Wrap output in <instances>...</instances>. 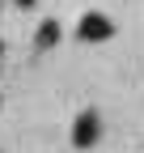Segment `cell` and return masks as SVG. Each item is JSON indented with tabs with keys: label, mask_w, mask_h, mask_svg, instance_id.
Segmentation results:
<instances>
[{
	"label": "cell",
	"mask_w": 144,
	"mask_h": 153,
	"mask_svg": "<svg viewBox=\"0 0 144 153\" xmlns=\"http://www.w3.org/2000/svg\"><path fill=\"white\" fill-rule=\"evenodd\" d=\"M17 4H21V9H30V4H34V0H17Z\"/></svg>",
	"instance_id": "4"
},
{
	"label": "cell",
	"mask_w": 144,
	"mask_h": 153,
	"mask_svg": "<svg viewBox=\"0 0 144 153\" xmlns=\"http://www.w3.org/2000/svg\"><path fill=\"white\" fill-rule=\"evenodd\" d=\"M55 43H60V22H43L38 26V51L55 47Z\"/></svg>",
	"instance_id": "3"
},
{
	"label": "cell",
	"mask_w": 144,
	"mask_h": 153,
	"mask_svg": "<svg viewBox=\"0 0 144 153\" xmlns=\"http://www.w3.org/2000/svg\"><path fill=\"white\" fill-rule=\"evenodd\" d=\"M110 34H115V26H110L106 13H85L81 26H76V38H81V43H106Z\"/></svg>",
	"instance_id": "1"
},
{
	"label": "cell",
	"mask_w": 144,
	"mask_h": 153,
	"mask_svg": "<svg viewBox=\"0 0 144 153\" xmlns=\"http://www.w3.org/2000/svg\"><path fill=\"white\" fill-rule=\"evenodd\" d=\"M98 132H102V123H98V115H93V111H85L81 119L72 123V145H76V149H89V145L98 140Z\"/></svg>",
	"instance_id": "2"
}]
</instances>
